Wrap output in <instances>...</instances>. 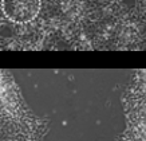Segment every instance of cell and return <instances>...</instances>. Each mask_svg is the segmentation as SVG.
<instances>
[{
	"instance_id": "cell-1",
	"label": "cell",
	"mask_w": 146,
	"mask_h": 141,
	"mask_svg": "<svg viewBox=\"0 0 146 141\" xmlns=\"http://www.w3.org/2000/svg\"><path fill=\"white\" fill-rule=\"evenodd\" d=\"M40 0H1V9L7 19L24 24L32 22L40 11Z\"/></svg>"
}]
</instances>
